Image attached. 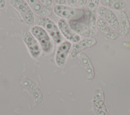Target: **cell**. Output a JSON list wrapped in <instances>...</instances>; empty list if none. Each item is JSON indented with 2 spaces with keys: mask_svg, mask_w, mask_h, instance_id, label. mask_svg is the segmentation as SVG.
Returning <instances> with one entry per match:
<instances>
[{
  "mask_svg": "<svg viewBox=\"0 0 130 115\" xmlns=\"http://www.w3.org/2000/svg\"><path fill=\"white\" fill-rule=\"evenodd\" d=\"M54 14L62 19L79 20L83 18L85 11L81 8L68 6L66 5H56L53 8Z\"/></svg>",
  "mask_w": 130,
  "mask_h": 115,
  "instance_id": "6da1fadb",
  "label": "cell"
},
{
  "mask_svg": "<svg viewBox=\"0 0 130 115\" xmlns=\"http://www.w3.org/2000/svg\"><path fill=\"white\" fill-rule=\"evenodd\" d=\"M35 22L47 31L56 44H59L62 41V37L58 27L51 19L48 17L37 16Z\"/></svg>",
  "mask_w": 130,
  "mask_h": 115,
  "instance_id": "7a4b0ae2",
  "label": "cell"
},
{
  "mask_svg": "<svg viewBox=\"0 0 130 115\" xmlns=\"http://www.w3.org/2000/svg\"><path fill=\"white\" fill-rule=\"evenodd\" d=\"M10 4L20 14L23 20L28 25H31L35 21L34 12L25 0H10Z\"/></svg>",
  "mask_w": 130,
  "mask_h": 115,
  "instance_id": "3957f363",
  "label": "cell"
},
{
  "mask_svg": "<svg viewBox=\"0 0 130 115\" xmlns=\"http://www.w3.org/2000/svg\"><path fill=\"white\" fill-rule=\"evenodd\" d=\"M30 33L38 40L44 52L49 53L52 51L53 44L50 37L43 28L39 25L34 26L30 29Z\"/></svg>",
  "mask_w": 130,
  "mask_h": 115,
  "instance_id": "277c9868",
  "label": "cell"
},
{
  "mask_svg": "<svg viewBox=\"0 0 130 115\" xmlns=\"http://www.w3.org/2000/svg\"><path fill=\"white\" fill-rule=\"evenodd\" d=\"M100 0H88L85 6L84 18L85 24L88 27L95 29L96 28V13L99 5Z\"/></svg>",
  "mask_w": 130,
  "mask_h": 115,
  "instance_id": "5b68a950",
  "label": "cell"
},
{
  "mask_svg": "<svg viewBox=\"0 0 130 115\" xmlns=\"http://www.w3.org/2000/svg\"><path fill=\"white\" fill-rule=\"evenodd\" d=\"M21 37L31 57L35 59H38L41 54V49L36 38L27 31H24L22 33Z\"/></svg>",
  "mask_w": 130,
  "mask_h": 115,
  "instance_id": "8992f818",
  "label": "cell"
},
{
  "mask_svg": "<svg viewBox=\"0 0 130 115\" xmlns=\"http://www.w3.org/2000/svg\"><path fill=\"white\" fill-rule=\"evenodd\" d=\"M71 28L79 36L85 38H92L97 35L98 31L91 28L78 20H71L69 21Z\"/></svg>",
  "mask_w": 130,
  "mask_h": 115,
  "instance_id": "52a82bcc",
  "label": "cell"
},
{
  "mask_svg": "<svg viewBox=\"0 0 130 115\" xmlns=\"http://www.w3.org/2000/svg\"><path fill=\"white\" fill-rule=\"evenodd\" d=\"M97 13L102 17L110 27L116 31L120 30L118 18L115 13L106 7H100L98 9Z\"/></svg>",
  "mask_w": 130,
  "mask_h": 115,
  "instance_id": "ba28073f",
  "label": "cell"
},
{
  "mask_svg": "<svg viewBox=\"0 0 130 115\" xmlns=\"http://www.w3.org/2000/svg\"><path fill=\"white\" fill-rule=\"evenodd\" d=\"M92 105L95 115H109L106 105L105 94L103 90H98L95 93L93 97Z\"/></svg>",
  "mask_w": 130,
  "mask_h": 115,
  "instance_id": "9c48e42d",
  "label": "cell"
},
{
  "mask_svg": "<svg viewBox=\"0 0 130 115\" xmlns=\"http://www.w3.org/2000/svg\"><path fill=\"white\" fill-rule=\"evenodd\" d=\"M96 40L93 38H85L75 43L70 49L69 54L72 59L77 57V55L82 51L93 47L96 44Z\"/></svg>",
  "mask_w": 130,
  "mask_h": 115,
  "instance_id": "30bf717a",
  "label": "cell"
},
{
  "mask_svg": "<svg viewBox=\"0 0 130 115\" xmlns=\"http://www.w3.org/2000/svg\"><path fill=\"white\" fill-rule=\"evenodd\" d=\"M96 26L98 31L108 39L116 40L120 36V34L112 29L106 21L101 16H98L96 18Z\"/></svg>",
  "mask_w": 130,
  "mask_h": 115,
  "instance_id": "8fae6325",
  "label": "cell"
},
{
  "mask_svg": "<svg viewBox=\"0 0 130 115\" xmlns=\"http://www.w3.org/2000/svg\"><path fill=\"white\" fill-rule=\"evenodd\" d=\"M57 24L61 33L69 41L76 43L80 40V36L71 28L66 19H60Z\"/></svg>",
  "mask_w": 130,
  "mask_h": 115,
  "instance_id": "7c38bea8",
  "label": "cell"
},
{
  "mask_svg": "<svg viewBox=\"0 0 130 115\" xmlns=\"http://www.w3.org/2000/svg\"><path fill=\"white\" fill-rule=\"evenodd\" d=\"M21 84L32 96L36 103H39L42 102L43 98V94L34 81L30 79H25L21 81Z\"/></svg>",
  "mask_w": 130,
  "mask_h": 115,
  "instance_id": "4fadbf2b",
  "label": "cell"
},
{
  "mask_svg": "<svg viewBox=\"0 0 130 115\" xmlns=\"http://www.w3.org/2000/svg\"><path fill=\"white\" fill-rule=\"evenodd\" d=\"M71 46L72 44L70 41H65L58 47L55 54V61L58 67L62 68L64 66Z\"/></svg>",
  "mask_w": 130,
  "mask_h": 115,
  "instance_id": "5bb4252c",
  "label": "cell"
},
{
  "mask_svg": "<svg viewBox=\"0 0 130 115\" xmlns=\"http://www.w3.org/2000/svg\"><path fill=\"white\" fill-rule=\"evenodd\" d=\"M77 58L80 63L86 77L88 79H92L94 77V70L89 57L85 53L80 52L77 55Z\"/></svg>",
  "mask_w": 130,
  "mask_h": 115,
  "instance_id": "9a60e30c",
  "label": "cell"
},
{
  "mask_svg": "<svg viewBox=\"0 0 130 115\" xmlns=\"http://www.w3.org/2000/svg\"><path fill=\"white\" fill-rule=\"evenodd\" d=\"M33 12L40 17H48L52 15L50 9L46 7L40 0H26Z\"/></svg>",
  "mask_w": 130,
  "mask_h": 115,
  "instance_id": "2e32d148",
  "label": "cell"
},
{
  "mask_svg": "<svg viewBox=\"0 0 130 115\" xmlns=\"http://www.w3.org/2000/svg\"><path fill=\"white\" fill-rule=\"evenodd\" d=\"M115 14L119 24L120 35L122 36L127 35L130 31V22L126 14L123 10L115 11Z\"/></svg>",
  "mask_w": 130,
  "mask_h": 115,
  "instance_id": "e0dca14e",
  "label": "cell"
},
{
  "mask_svg": "<svg viewBox=\"0 0 130 115\" xmlns=\"http://www.w3.org/2000/svg\"><path fill=\"white\" fill-rule=\"evenodd\" d=\"M100 2L105 7L115 11L122 10L126 7L123 0H100Z\"/></svg>",
  "mask_w": 130,
  "mask_h": 115,
  "instance_id": "ac0fdd59",
  "label": "cell"
},
{
  "mask_svg": "<svg viewBox=\"0 0 130 115\" xmlns=\"http://www.w3.org/2000/svg\"><path fill=\"white\" fill-rule=\"evenodd\" d=\"M46 7L49 9H53L55 4L52 0H40Z\"/></svg>",
  "mask_w": 130,
  "mask_h": 115,
  "instance_id": "d6986e66",
  "label": "cell"
},
{
  "mask_svg": "<svg viewBox=\"0 0 130 115\" xmlns=\"http://www.w3.org/2000/svg\"><path fill=\"white\" fill-rule=\"evenodd\" d=\"M88 0H77V6L78 8H82L86 6Z\"/></svg>",
  "mask_w": 130,
  "mask_h": 115,
  "instance_id": "ffe728a7",
  "label": "cell"
},
{
  "mask_svg": "<svg viewBox=\"0 0 130 115\" xmlns=\"http://www.w3.org/2000/svg\"><path fill=\"white\" fill-rule=\"evenodd\" d=\"M67 3L71 7H75L77 5V0H66Z\"/></svg>",
  "mask_w": 130,
  "mask_h": 115,
  "instance_id": "44dd1931",
  "label": "cell"
},
{
  "mask_svg": "<svg viewBox=\"0 0 130 115\" xmlns=\"http://www.w3.org/2000/svg\"><path fill=\"white\" fill-rule=\"evenodd\" d=\"M53 2L57 5H66L67 2L66 0H52Z\"/></svg>",
  "mask_w": 130,
  "mask_h": 115,
  "instance_id": "7402d4cb",
  "label": "cell"
},
{
  "mask_svg": "<svg viewBox=\"0 0 130 115\" xmlns=\"http://www.w3.org/2000/svg\"><path fill=\"white\" fill-rule=\"evenodd\" d=\"M6 1L5 0H0V9H3L6 7Z\"/></svg>",
  "mask_w": 130,
  "mask_h": 115,
  "instance_id": "603a6c76",
  "label": "cell"
},
{
  "mask_svg": "<svg viewBox=\"0 0 130 115\" xmlns=\"http://www.w3.org/2000/svg\"><path fill=\"white\" fill-rule=\"evenodd\" d=\"M127 39L129 41V42H130V34H128L127 36Z\"/></svg>",
  "mask_w": 130,
  "mask_h": 115,
  "instance_id": "cb8c5ba5",
  "label": "cell"
},
{
  "mask_svg": "<svg viewBox=\"0 0 130 115\" xmlns=\"http://www.w3.org/2000/svg\"><path fill=\"white\" fill-rule=\"evenodd\" d=\"M0 16H1V11H0Z\"/></svg>",
  "mask_w": 130,
  "mask_h": 115,
  "instance_id": "d4e9b609",
  "label": "cell"
}]
</instances>
